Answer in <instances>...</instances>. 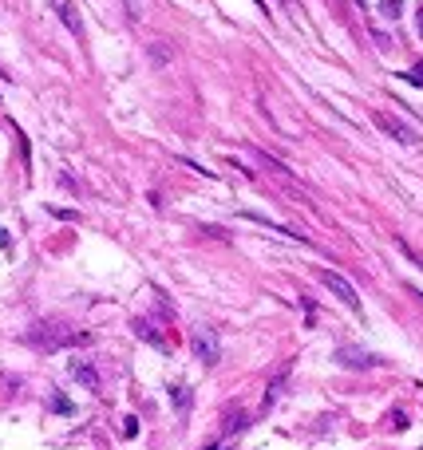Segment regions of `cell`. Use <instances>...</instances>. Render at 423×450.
<instances>
[{"label": "cell", "mask_w": 423, "mask_h": 450, "mask_svg": "<svg viewBox=\"0 0 423 450\" xmlns=\"http://www.w3.org/2000/svg\"><path fill=\"white\" fill-rule=\"evenodd\" d=\"M24 340L40 351H60V348H71V344H91V336L87 332H71L68 324H60V320H40L28 328Z\"/></svg>", "instance_id": "6da1fadb"}, {"label": "cell", "mask_w": 423, "mask_h": 450, "mask_svg": "<svg viewBox=\"0 0 423 450\" xmlns=\"http://www.w3.org/2000/svg\"><path fill=\"white\" fill-rule=\"evenodd\" d=\"M194 356H198L206 368H214V363L222 360V344H218V332L214 328H194Z\"/></svg>", "instance_id": "7a4b0ae2"}, {"label": "cell", "mask_w": 423, "mask_h": 450, "mask_svg": "<svg viewBox=\"0 0 423 450\" xmlns=\"http://www.w3.org/2000/svg\"><path fill=\"white\" fill-rule=\"evenodd\" d=\"M372 119H376V127H380L384 135H392L396 142H403V146H419V135H415V130L407 127V123L392 119V115H384V111H376Z\"/></svg>", "instance_id": "3957f363"}, {"label": "cell", "mask_w": 423, "mask_h": 450, "mask_svg": "<svg viewBox=\"0 0 423 450\" xmlns=\"http://www.w3.org/2000/svg\"><path fill=\"white\" fill-rule=\"evenodd\" d=\"M341 368H352V371H368V368H380V356H372V351H364V348H336L333 356Z\"/></svg>", "instance_id": "277c9868"}, {"label": "cell", "mask_w": 423, "mask_h": 450, "mask_svg": "<svg viewBox=\"0 0 423 450\" xmlns=\"http://www.w3.org/2000/svg\"><path fill=\"white\" fill-rule=\"evenodd\" d=\"M321 280H324V289H329V292H336V296H341L344 304H348V308L356 312V316L364 312L360 296H356V289H352V285H348V280L341 277V273H321Z\"/></svg>", "instance_id": "5b68a950"}, {"label": "cell", "mask_w": 423, "mask_h": 450, "mask_svg": "<svg viewBox=\"0 0 423 450\" xmlns=\"http://www.w3.org/2000/svg\"><path fill=\"white\" fill-rule=\"evenodd\" d=\"M135 332H139L142 340L151 344V348H159V351H171V344L162 340L159 336V328H154V324H147V320H135Z\"/></svg>", "instance_id": "8992f818"}, {"label": "cell", "mask_w": 423, "mask_h": 450, "mask_svg": "<svg viewBox=\"0 0 423 450\" xmlns=\"http://www.w3.org/2000/svg\"><path fill=\"white\" fill-rule=\"evenodd\" d=\"M71 375H75V380H80L87 391L99 387V375H95V368H91V363H71Z\"/></svg>", "instance_id": "52a82bcc"}, {"label": "cell", "mask_w": 423, "mask_h": 450, "mask_svg": "<svg viewBox=\"0 0 423 450\" xmlns=\"http://www.w3.org/2000/svg\"><path fill=\"white\" fill-rule=\"evenodd\" d=\"M171 399H174V411H190V387H182V383H171Z\"/></svg>", "instance_id": "ba28073f"}, {"label": "cell", "mask_w": 423, "mask_h": 450, "mask_svg": "<svg viewBox=\"0 0 423 450\" xmlns=\"http://www.w3.org/2000/svg\"><path fill=\"white\" fill-rule=\"evenodd\" d=\"M56 12L63 16V24H68L71 32H83V24H80V12L71 8V4H56Z\"/></svg>", "instance_id": "9c48e42d"}, {"label": "cell", "mask_w": 423, "mask_h": 450, "mask_svg": "<svg viewBox=\"0 0 423 450\" xmlns=\"http://www.w3.org/2000/svg\"><path fill=\"white\" fill-rule=\"evenodd\" d=\"M396 249H400L403 257H407V261H412V265H415V269L423 273V257H419V253L412 249V241H407V237H396Z\"/></svg>", "instance_id": "30bf717a"}, {"label": "cell", "mask_w": 423, "mask_h": 450, "mask_svg": "<svg viewBox=\"0 0 423 450\" xmlns=\"http://www.w3.org/2000/svg\"><path fill=\"white\" fill-rule=\"evenodd\" d=\"M400 83H415V87H423V60L412 63L407 71H400Z\"/></svg>", "instance_id": "8fae6325"}, {"label": "cell", "mask_w": 423, "mask_h": 450, "mask_svg": "<svg viewBox=\"0 0 423 450\" xmlns=\"http://www.w3.org/2000/svg\"><path fill=\"white\" fill-rule=\"evenodd\" d=\"M245 423H250V419H245L242 411H233V415H230V423H226V435H242V427H245Z\"/></svg>", "instance_id": "7c38bea8"}, {"label": "cell", "mask_w": 423, "mask_h": 450, "mask_svg": "<svg viewBox=\"0 0 423 450\" xmlns=\"http://www.w3.org/2000/svg\"><path fill=\"white\" fill-rule=\"evenodd\" d=\"M51 411H60V415H71V411H75V407H71V403L63 399L60 391H56V395H51Z\"/></svg>", "instance_id": "4fadbf2b"}, {"label": "cell", "mask_w": 423, "mask_h": 450, "mask_svg": "<svg viewBox=\"0 0 423 450\" xmlns=\"http://www.w3.org/2000/svg\"><path fill=\"white\" fill-rule=\"evenodd\" d=\"M123 435H139V419H135V415H127V419H123Z\"/></svg>", "instance_id": "5bb4252c"}, {"label": "cell", "mask_w": 423, "mask_h": 450, "mask_svg": "<svg viewBox=\"0 0 423 450\" xmlns=\"http://www.w3.org/2000/svg\"><path fill=\"white\" fill-rule=\"evenodd\" d=\"M0 249H8V233L0 230Z\"/></svg>", "instance_id": "9a60e30c"}, {"label": "cell", "mask_w": 423, "mask_h": 450, "mask_svg": "<svg viewBox=\"0 0 423 450\" xmlns=\"http://www.w3.org/2000/svg\"><path fill=\"white\" fill-rule=\"evenodd\" d=\"M419 36H423V8H419Z\"/></svg>", "instance_id": "2e32d148"}]
</instances>
